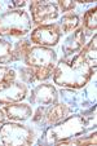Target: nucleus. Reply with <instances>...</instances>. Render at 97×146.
Here are the masks:
<instances>
[{
  "instance_id": "obj_1",
  "label": "nucleus",
  "mask_w": 97,
  "mask_h": 146,
  "mask_svg": "<svg viewBox=\"0 0 97 146\" xmlns=\"http://www.w3.org/2000/svg\"><path fill=\"white\" fill-rule=\"evenodd\" d=\"M94 70L80 53L57 62L53 70L54 84L69 89H80L89 83Z\"/></svg>"
},
{
  "instance_id": "obj_2",
  "label": "nucleus",
  "mask_w": 97,
  "mask_h": 146,
  "mask_svg": "<svg viewBox=\"0 0 97 146\" xmlns=\"http://www.w3.org/2000/svg\"><path fill=\"white\" fill-rule=\"evenodd\" d=\"M87 123L83 115H70L64 120L53 124L45 131L44 138L49 143H58L61 141L82 136L87 132Z\"/></svg>"
},
{
  "instance_id": "obj_3",
  "label": "nucleus",
  "mask_w": 97,
  "mask_h": 146,
  "mask_svg": "<svg viewBox=\"0 0 97 146\" xmlns=\"http://www.w3.org/2000/svg\"><path fill=\"white\" fill-rule=\"evenodd\" d=\"M31 30V19L23 9H12L0 16V36H25Z\"/></svg>"
},
{
  "instance_id": "obj_4",
  "label": "nucleus",
  "mask_w": 97,
  "mask_h": 146,
  "mask_svg": "<svg viewBox=\"0 0 97 146\" xmlns=\"http://www.w3.org/2000/svg\"><path fill=\"white\" fill-rule=\"evenodd\" d=\"M25 64L26 66L36 69L47 76H50L57 65V54L52 48L35 45V47H31V49L29 50L25 58Z\"/></svg>"
},
{
  "instance_id": "obj_5",
  "label": "nucleus",
  "mask_w": 97,
  "mask_h": 146,
  "mask_svg": "<svg viewBox=\"0 0 97 146\" xmlns=\"http://www.w3.org/2000/svg\"><path fill=\"white\" fill-rule=\"evenodd\" d=\"M0 136L5 146H27L34 141V131L19 123H3L0 127Z\"/></svg>"
},
{
  "instance_id": "obj_6",
  "label": "nucleus",
  "mask_w": 97,
  "mask_h": 146,
  "mask_svg": "<svg viewBox=\"0 0 97 146\" xmlns=\"http://www.w3.org/2000/svg\"><path fill=\"white\" fill-rule=\"evenodd\" d=\"M70 113H71V109L66 104L54 102L48 106H39L35 114H33V120L39 124L53 125V124H57L58 121L64 120L66 116H69Z\"/></svg>"
},
{
  "instance_id": "obj_7",
  "label": "nucleus",
  "mask_w": 97,
  "mask_h": 146,
  "mask_svg": "<svg viewBox=\"0 0 97 146\" xmlns=\"http://www.w3.org/2000/svg\"><path fill=\"white\" fill-rule=\"evenodd\" d=\"M61 29L57 23H44L33 30L30 36V41L40 47L52 48L58 44L61 39Z\"/></svg>"
},
{
  "instance_id": "obj_8",
  "label": "nucleus",
  "mask_w": 97,
  "mask_h": 146,
  "mask_svg": "<svg viewBox=\"0 0 97 146\" xmlns=\"http://www.w3.org/2000/svg\"><path fill=\"white\" fill-rule=\"evenodd\" d=\"M30 11H31V19H33V22L39 26L44 25V22L58 18L57 5L50 3V1H40V0L31 1Z\"/></svg>"
},
{
  "instance_id": "obj_9",
  "label": "nucleus",
  "mask_w": 97,
  "mask_h": 146,
  "mask_svg": "<svg viewBox=\"0 0 97 146\" xmlns=\"http://www.w3.org/2000/svg\"><path fill=\"white\" fill-rule=\"evenodd\" d=\"M27 87L25 83L12 82L0 87V105H9L21 102L27 96Z\"/></svg>"
},
{
  "instance_id": "obj_10",
  "label": "nucleus",
  "mask_w": 97,
  "mask_h": 146,
  "mask_svg": "<svg viewBox=\"0 0 97 146\" xmlns=\"http://www.w3.org/2000/svg\"><path fill=\"white\" fill-rule=\"evenodd\" d=\"M58 100V92L52 84H39L31 91L30 102L33 105L48 106Z\"/></svg>"
},
{
  "instance_id": "obj_11",
  "label": "nucleus",
  "mask_w": 97,
  "mask_h": 146,
  "mask_svg": "<svg viewBox=\"0 0 97 146\" xmlns=\"http://www.w3.org/2000/svg\"><path fill=\"white\" fill-rule=\"evenodd\" d=\"M86 45V34H84L83 27H78L69 38L65 40L62 45V52L66 57L75 56L80 52Z\"/></svg>"
},
{
  "instance_id": "obj_12",
  "label": "nucleus",
  "mask_w": 97,
  "mask_h": 146,
  "mask_svg": "<svg viewBox=\"0 0 97 146\" xmlns=\"http://www.w3.org/2000/svg\"><path fill=\"white\" fill-rule=\"evenodd\" d=\"M4 114L9 120L14 121H25L33 118V109L27 104H19V102H14V104H9L4 109Z\"/></svg>"
},
{
  "instance_id": "obj_13",
  "label": "nucleus",
  "mask_w": 97,
  "mask_h": 146,
  "mask_svg": "<svg viewBox=\"0 0 97 146\" xmlns=\"http://www.w3.org/2000/svg\"><path fill=\"white\" fill-rule=\"evenodd\" d=\"M83 58L88 62V65L92 69H96V64H97V36L93 35L92 40L88 43V45H84V48L80 50Z\"/></svg>"
},
{
  "instance_id": "obj_14",
  "label": "nucleus",
  "mask_w": 97,
  "mask_h": 146,
  "mask_svg": "<svg viewBox=\"0 0 97 146\" xmlns=\"http://www.w3.org/2000/svg\"><path fill=\"white\" fill-rule=\"evenodd\" d=\"M79 23H80V18L78 14L67 13L61 18V22L58 26L61 29V33H72L79 27Z\"/></svg>"
},
{
  "instance_id": "obj_15",
  "label": "nucleus",
  "mask_w": 97,
  "mask_h": 146,
  "mask_svg": "<svg viewBox=\"0 0 97 146\" xmlns=\"http://www.w3.org/2000/svg\"><path fill=\"white\" fill-rule=\"evenodd\" d=\"M83 30L87 34H92L97 30V8L88 9L83 16Z\"/></svg>"
},
{
  "instance_id": "obj_16",
  "label": "nucleus",
  "mask_w": 97,
  "mask_h": 146,
  "mask_svg": "<svg viewBox=\"0 0 97 146\" xmlns=\"http://www.w3.org/2000/svg\"><path fill=\"white\" fill-rule=\"evenodd\" d=\"M13 61H16L13 45L9 41L0 39V64H11Z\"/></svg>"
},
{
  "instance_id": "obj_17",
  "label": "nucleus",
  "mask_w": 97,
  "mask_h": 146,
  "mask_svg": "<svg viewBox=\"0 0 97 146\" xmlns=\"http://www.w3.org/2000/svg\"><path fill=\"white\" fill-rule=\"evenodd\" d=\"M31 49V44L29 40H19L16 43V45L13 47L14 52V58L17 60H25L27 56L29 50Z\"/></svg>"
},
{
  "instance_id": "obj_18",
  "label": "nucleus",
  "mask_w": 97,
  "mask_h": 146,
  "mask_svg": "<svg viewBox=\"0 0 97 146\" xmlns=\"http://www.w3.org/2000/svg\"><path fill=\"white\" fill-rule=\"evenodd\" d=\"M14 79H16L14 70L9 69L7 66H0V87L4 86V84L14 82Z\"/></svg>"
},
{
  "instance_id": "obj_19",
  "label": "nucleus",
  "mask_w": 97,
  "mask_h": 146,
  "mask_svg": "<svg viewBox=\"0 0 97 146\" xmlns=\"http://www.w3.org/2000/svg\"><path fill=\"white\" fill-rule=\"evenodd\" d=\"M19 76H21V79H22L23 83H27V84L34 83V82L38 80L35 70H34L33 67H30V66H26V67L19 69Z\"/></svg>"
},
{
  "instance_id": "obj_20",
  "label": "nucleus",
  "mask_w": 97,
  "mask_h": 146,
  "mask_svg": "<svg viewBox=\"0 0 97 146\" xmlns=\"http://www.w3.org/2000/svg\"><path fill=\"white\" fill-rule=\"evenodd\" d=\"M75 5H76V3L71 1V0H58L57 3V8H60L61 12H65V13L71 12L75 8Z\"/></svg>"
},
{
  "instance_id": "obj_21",
  "label": "nucleus",
  "mask_w": 97,
  "mask_h": 146,
  "mask_svg": "<svg viewBox=\"0 0 97 146\" xmlns=\"http://www.w3.org/2000/svg\"><path fill=\"white\" fill-rule=\"evenodd\" d=\"M26 1H23V0H21V1H14V3H12V7H25Z\"/></svg>"
},
{
  "instance_id": "obj_22",
  "label": "nucleus",
  "mask_w": 97,
  "mask_h": 146,
  "mask_svg": "<svg viewBox=\"0 0 97 146\" xmlns=\"http://www.w3.org/2000/svg\"><path fill=\"white\" fill-rule=\"evenodd\" d=\"M4 120H5V115H4V111L0 110V124H3Z\"/></svg>"
},
{
  "instance_id": "obj_23",
  "label": "nucleus",
  "mask_w": 97,
  "mask_h": 146,
  "mask_svg": "<svg viewBox=\"0 0 97 146\" xmlns=\"http://www.w3.org/2000/svg\"><path fill=\"white\" fill-rule=\"evenodd\" d=\"M0 145H3V141H1V136H0Z\"/></svg>"
}]
</instances>
